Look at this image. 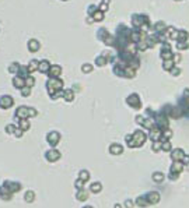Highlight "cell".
<instances>
[{
    "label": "cell",
    "mask_w": 189,
    "mask_h": 208,
    "mask_svg": "<svg viewBox=\"0 0 189 208\" xmlns=\"http://www.w3.org/2000/svg\"><path fill=\"white\" fill-rule=\"evenodd\" d=\"M182 168H183L182 161H175L174 165H172V168H171V170H170V179L175 180L176 177L179 176V173L182 172Z\"/></svg>",
    "instance_id": "obj_1"
},
{
    "label": "cell",
    "mask_w": 189,
    "mask_h": 208,
    "mask_svg": "<svg viewBox=\"0 0 189 208\" xmlns=\"http://www.w3.org/2000/svg\"><path fill=\"white\" fill-rule=\"evenodd\" d=\"M146 200H149L150 204H156V202L160 201V194L156 193V191H151V193H149L146 195Z\"/></svg>",
    "instance_id": "obj_2"
},
{
    "label": "cell",
    "mask_w": 189,
    "mask_h": 208,
    "mask_svg": "<svg viewBox=\"0 0 189 208\" xmlns=\"http://www.w3.org/2000/svg\"><path fill=\"white\" fill-rule=\"evenodd\" d=\"M183 157H185V154H183L182 150H175L172 152V159L174 161H182Z\"/></svg>",
    "instance_id": "obj_3"
},
{
    "label": "cell",
    "mask_w": 189,
    "mask_h": 208,
    "mask_svg": "<svg viewBox=\"0 0 189 208\" xmlns=\"http://www.w3.org/2000/svg\"><path fill=\"white\" fill-rule=\"evenodd\" d=\"M153 179H154L156 183H161L164 180V175L163 173H154V175H153Z\"/></svg>",
    "instance_id": "obj_4"
},
{
    "label": "cell",
    "mask_w": 189,
    "mask_h": 208,
    "mask_svg": "<svg viewBox=\"0 0 189 208\" xmlns=\"http://www.w3.org/2000/svg\"><path fill=\"white\" fill-rule=\"evenodd\" d=\"M136 202H137V205H140V207H147V205L150 204L149 201H144V198H143V197H142V198H139Z\"/></svg>",
    "instance_id": "obj_5"
},
{
    "label": "cell",
    "mask_w": 189,
    "mask_h": 208,
    "mask_svg": "<svg viewBox=\"0 0 189 208\" xmlns=\"http://www.w3.org/2000/svg\"><path fill=\"white\" fill-rule=\"evenodd\" d=\"M111 152H112V154H120V152H122V148H120V147H118V145L111 147Z\"/></svg>",
    "instance_id": "obj_6"
},
{
    "label": "cell",
    "mask_w": 189,
    "mask_h": 208,
    "mask_svg": "<svg viewBox=\"0 0 189 208\" xmlns=\"http://www.w3.org/2000/svg\"><path fill=\"white\" fill-rule=\"evenodd\" d=\"M48 157H49V159L50 161H55V159H56L57 157H59V154H57V152H49V154H48Z\"/></svg>",
    "instance_id": "obj_7"
},
{
    "label": "cell",
    "mask_w": 189,
    "mask_h": 208,
    "mask_svg": "<svg viewBox=\"0 0 189 208\" xmlns=\"http://www.w3.org/2000/svg\"><path fill=\"white\" fill-rule=\"evenodd\" d=\"M100 189H101V184H94V186H91V190L95 191V193H97V191H100Z\"/></svg>",
    "instance_id": "obj_8"
},
{
    "label": "cell",
    "mask_w": 189,
    "mask_h": 208,
    "mask_svg": "<svg viewBox=\"0 0 189 208\" xmlns=\"http://www.w3.org/2000/svg\"><path fill=\"white\" fill-rule=\"evenodd\" d=\"M86 197H87V194H86V193H81V191L77 194V198H86Z\"/></svg>",
    "instance_id": "obj_9"
},
{
    "label": "cell",
    "mask_w": 189,
    "mask_h": 208,
    "mask_svg": "<svg viewBox=\"0 0 189 208\" xmlns=\"http://www.w3.org/2000/svg\"><path fill=\"white\" fill-rule=\"evenodd\" d=\"M170 148H171V147H170V144H168V143H165V144L163 145V150H165V151H168Z\"/></svg>",
    "instance_id": "obj_10"
},
{
    "label": "cell",
    "mask_w": 189,
    "mask_h": 208,
    "mask_svg": "<svg viewBox=\"0 0 189 208\" xmlns=\"http://www.w3.org/2000/svg\"><path fill=\"white\" fill-rule=\"evenodd\" d=\"M183 164H189V157H183Z\"/></svg>",
    "instance_id": "obj_11"
},
{
    "label": "cell",
    "mask_w": 189,
    "mask_h": 208,
    "mask_svg": "<svg viewBox=\"0 0 189 208\" xmlns=\"http://www.w3.org/2000/svg\"><path fill=\"white\" fill-rule=\"evenodd\" d=\"M125 205H126V207H127V208H132V207H133V204H132V202H130V201H127V202H126V204H125Z\"/></svg>",
    "instance_id": "obj_12"
},
{
    "label": "cell",
    "mask_w": 189,
    "mask_h": 208,
    "mask_svg": "<svg viewBox=\"0 0 189 208\" xmlns=\"http://www.w3.org/2000/svg\"><path fill=\"white\" fill-rule=\"evenodd\" d=\"M32 197H34V194H32V193H28V195H27V198H28L30 201L32 200Z\"/></svg>",
    "instance_id": "obj_13"
},
{
    "label": "cell",
    "mask_w": 189,
    "mask_h": 208,
    "mask_svg": "<svg viewBox=\"0 0 189 208\" xmlns=\"http://www.w3.org/2000/svg\"><path fill=\"white\" fill-rule=\"evenodd\" d=\"M87 208H90V207H87Z\"/></svg>",
    "instance_id": "obj_14"
}]
</instances>
